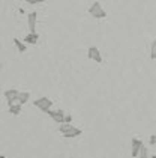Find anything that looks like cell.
Returning a JSON list of instances; mask_svg holds the SVG:
<instances>
[{"mask_svg": "<svg viewBox=\"0 0 156 158\" xmlns=\"http://www.w3.org/2000/svg\"><path fill=\"white\" fill-rule=\"evenodd\" d=\"M87 57H89L90 60H95L96 63H102V54H101L99 48L95 47V45L89 47V50H87Z\"/></svg>", "mask_w": 156, "mask_h": 158, "instance_id": "obj_6", "label": "cell"}, {"mask_svg": "<svg viewBox=\"0 0 156 158\" xmlns=\"http://www.w3.org/2000/svg\"><path fill=\"white\" fill-rule=\"evenodd\" d=\"M150 145H156V134H153V135H150Z\"/></svg>", "mask_w": 156, "mask_h": 158, "instance_id": "obj_16", "label": "cell"}, {"mask_svg": "<svg viewBox=\"0 0 156 158\" xmlns=\"http://www.w3.org/2000/svg\"><path fill=\"white\" fill-rule=\"evenodd\" d=\"M38 39H39V35L38 33H29V35H26L24 36V44H36L38 42Z\"/></svg>", "mask_w": 156, "mask_h": 158, "instance_id": "obj_9", "label": "cell"}, {"mask_svg": "<svg viewBox=\"0 0 156 158\" xmlns=\"http://www.w3.org/2000/svg\"><path fill=\"white\" fill-rule=\"evenodd\" d=\"M138 158H149V154H147V148H146V146H143V148H141Z\"/></svg>", "mask_w": 156, "mask_h": 158, "instance_id": "obj_14", "label": "cell"}, {"mask_svg": "<svg viewBox=\"0 0 156 158\" xmlns=\"http://www.w3.org/2000/svg\"><path fill=\"white\" fill-rule=\"evenodd\" d=\"M47 114L53 119V121L56 122V123H60V125H63V123H65L66 111H63V110H50Z\"/></svg>", "mask_w": 156, "mask_h": 158, "instance_id": "obj_4", "label": "cell"}, {"mask_svg": "<svg viewBox=\"0 0 156 158\" xmlns=\"http://www.w3.org/2000/svg\"><path fill=\"white\" fill-rule=\"evenodd\" d=\"M14 44H15V47H17V50H18L20 53L27 51V48H26V44H24V42H21L18 38H14Z\"/></svg>", "mask_w": 156, "mask_h": 158, "instance_id": "obj_10", "label": "cell"}, {"mask_svg": "<svg viewBox=\"0 0 156 158\" xmlns=\"http://www.w3.org/2000/svg\"><path fill=\"white\" fill-rule=\"evenodd\" d=\"M21 107H23V106H21L20 102H17V104H14V106L9 107V113L14 114V116H17V114H20V113H21Z\"/></svg>", "mask_w": 156, "mask_h": 158, "instance_id": "obj_11", "label": "cell"}, {"mask_svg": "<svg viewBox=\"0 0 156 158\" xmlns=\"http://www.w3.org/2000/svg\"><path fill=\"white\" fill-rule=\"evenodd\" d=\"M150 57H152V60H156V38L152 42V47H150Z\"/></svg>", "mask_w": 156, "mask_h": 158, "instance_id": "obj_13", "label": "cell"}, {"mask_svg": "<svg viewBox=\"0 0 156 158\" xmlns=\"http://www.w3.org/2000/svg\"><path fill=\"white\" fill-rule=\"evenodd\" d=\"M152 158H156V155H153V157H152Z\"/></svg>", "mask_w": 156, "mask_h": 158, "instance_id": "obj_19", "label": "cell"}, {"mask_svg": "<svg viewBox=\"0 0 156 158\" xmlns=\"http://www.w3.org/2000/svg\"><path fill=\"white\" fill-rule=\"evenodd\" d=\"M143 146V142L140 139H132V157H138Z\"/></svg>", "mask_w": 156, "mask_h": 158, "instance_id": "obj_7", "label": "cell"}, {"mask_svg": "<svg viewBox=\"0 0 156 158\" xmlns=\"http://www.w3.org/2000/svg\"><path fill=\"white\" fill-rule=\"evenodd\" d=\"M0 158H6V157H5V155H2V157H0Z\"/></svg>", "mask_w": 156, "mask_h": 158, "instance_id": "obj_18", "label": "cell"}, {"mask_svg": "<svg viewBox=\"0 0 156 158\" xmlns=\"http://www.w3.org/2000/svg\"><path fill=\"white\" fill-rule=\"evenodd\" d=\"M30 99V92H20V98H18V102L23 106L27 101Z\"/></svg>", "mask_w": 156, "mask_h": 158, "instance_id": "obj_12", "label": "cell"}, {"mask_svg": "<svg viewBox=\"0 0 156 158\" xmlns=\"http://www.w3.org/2000/svg\"><path fill=\"white\" fill-rule=\"evenodd\" d=\"M27 3H30V5H36V3H42V0H27Z\"/></svg>", "mask_w": 156, "mask_h": 158, "instance_id": "obj_17", "label": "cell"}, {"mask_svg": "<svg viewBox=\"0 0 156 158\" xmlns=\"http://www.w3.org/2000/svg\"><path fill=\"white\" fill-rule=\"evenodd\" d=\"M5 98H6V101H8V106L11 107L14 104H17V101H18V98H20V92L17 90V89H8V90H5Z\"/></svg>", "mask_w": 156, "mask_h": 158, "instance_id": "obj_5", "label": "cell"}, {"mask_svg": "<svg viewBox=\"0 0 156 158\" xmlns=\"http://www.w3.org/2000/svg\"><path fill=\"white\" fill-rule=\"evenodd\" d=\"M72 122V116L69 113H66V118H65V123H71Z\"/></svg>", "mask_w": 156, "mask_h": 158, "instance_id": "obj_15", "label": "cell"}, {"mask_svg": "<svg viewBox=\"0 0 156 158\" xmlns=\"http://www.w3.org/2000/svg\"><path fill=\"white\" fill-rule=\"evenodd\" d=\"M33 106L38 107V109L41 110V111H44V113H48L50 110H51V106H53V101L47 97H42V98H38L33 101Z\"/></svg>", "mask_w": 156, "mask_h": 158, "instance_id": "obj_3", "label": "cell"}, {"mask_svg": "<svg viewBox=\"0 0 156 158\" xmlns=\"http://www.w3.org/2000/svg\"><path fill=\"white\" fill-rule=\"evenodd\" d=\"M59 131L63 134V137H66V139H74V137H77V135H81V133H83L80 128L74 127L72 123H63V125H60Z\"/></svg>", "mask_w": 156, "mask_h": 158, "instance_id": "obj_1", "label": "cell"}, {"mask_svg": "<svg viewBox=\"0 0 156 158\" xmlns=\"http://www.w3.org/2000/svg\"><path fill=\"white\" fill-rule=\"evenodd\" d=\"M36 18H38V14L36 12H30L29 15H27V21H29L30 33H36Z\"/></svg>", "mask_w": 156, "mask_h": 158, "instance_id": "obj_8", "label": "cell"}, {"mask_svg": "<svg viewBox=\"0 0 156 158\" xmlns=\"http://www.w3.org/2000/svg\"><path fill=\"white\" fill-rule=\"evenodd\" d=\"M89 14H90L93 18H98V20H102V18L107 17L105 9L102 8V5H101L99 2H93V3H92V6L89 8Z\"/></svg>", "mask_w": 156, "mask_h": 158, "instance_id": "obj_2", "label": "cell"}]
</instances>
